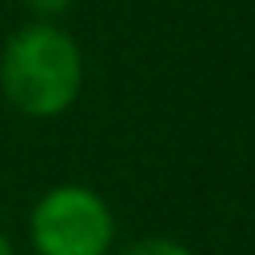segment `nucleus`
I'll list each match as a JSON object with an SVG mask.
<instances>
[{
  "instance_id": "nucleus-1",
  "label": "nucleus",
  "mask_w": 255,
  "mask_h": 255,
  "mask_svg": "<svg viewBox=\"0 0 255 255\" xmlns=\"http://www.w3.org/2000/svg\"><path fill=\"white\" fill-rule=\"evenodd\" d=\"M84 84V56L76 40L52 20H32L16 28L0 52V92L8 104L32 120H52L68 112Z\"/></svg>"
},
{
  "instance_id": "nucleus-2",
  "label": "nucleus",
  "mask_w": 255,
  "mask_h": 255,
  "mask_svg": "<svg viewBox=\"0 0 255 255\" xmlns=\"http://www.w3.org/2000/svg\"><path fill=\"white\" fill-rule=\"evenodd\" d=\"M28 227L40 255H104L116 231L108 203L80 183H60L44 191L32 207Z\"/></svg>"
},
{
  "instance_id": "nucleus-5",
  "label": "nucleus",
  "mask_w": 255,
  "mask_h": 255,
  "mask_svg": "<svg viewBox=\"0 0 255 255\" xmlns=\"http://www.w3.org/2000/svg\"><path fill=\"white\" fill-rule=\"evenodd\" d=\"M0 255H12V247H8V239H4V231H0Z\"/></svg>"
},
{
  "instance_id": "nucleus-4",
  "label": "nucleus",
  "mask_w": 255,
  "mask_h": 255,
  "mask_svg": "<svg viewBox=\"0 0 255 255\" xmlns=\"http://www.w3.org/2000/svg\"><path fill=\"white\" fill-rule=\"evenodd\" d=\"M72 4H76V0H24V8H28L32 16H40V20H56V16L72 12Z\"/></svg>"
},
{
  "instance_id": "nucleus-3",
  "label": "nucleus",
  "mask_w": 255,
  "mask_h": 255,
  "mask_svg": "<svg viewBox=\"0 0 255 255\" xmlns=\"http://www.w3.org/2000/svg\"><path fill=\"white\" fill-rule=\"evenodd\" d=\"M120 255H191V251L183 243H175V239H139V243L124 247Z\"/></svg>"
}]
</instances>
